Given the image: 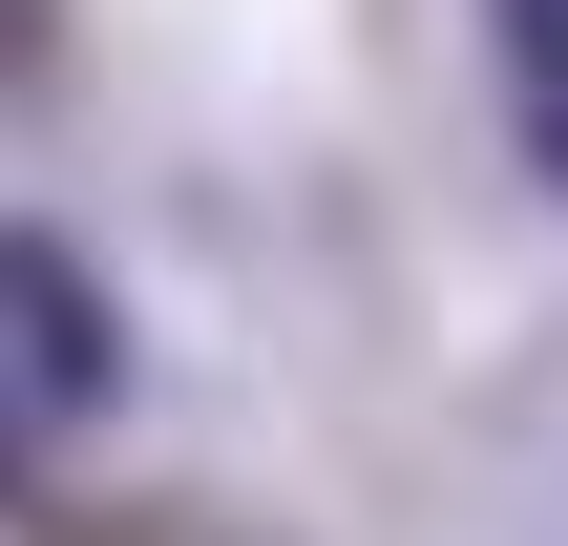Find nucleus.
<instances>
[{
    "label": "nucleus",
    "mask_w": 568,
    "mask_h": 546,
    "mask_svg": "<svg viewBox=\"0 0 568 546\" xmlns=\"http://www.w3.org/2000/svg\"><path fill=\"white\" fill-rule=\"evenodd\" d=\"M0 379H42L63 421L126 379V337H105V295H84V253H63V231H0Z\"/></svg>",
    "instance_id": "f257e3e1"
},
{
    "label": "nucleus",
    "mask_w": 568,
    "mask_h": 546,
    "mask_svg": "<svg viewBox=\"0 0 568 546\" xmlns=\"http://www.w3.org/2000/svg\"><path fill=\"white\" fill-rule=\"evenodd\" d=\"M506 84H527V168L568 189V0H506Z\"/></svg>",
    "instance_id": "f03ea898"
}]
</instances>
